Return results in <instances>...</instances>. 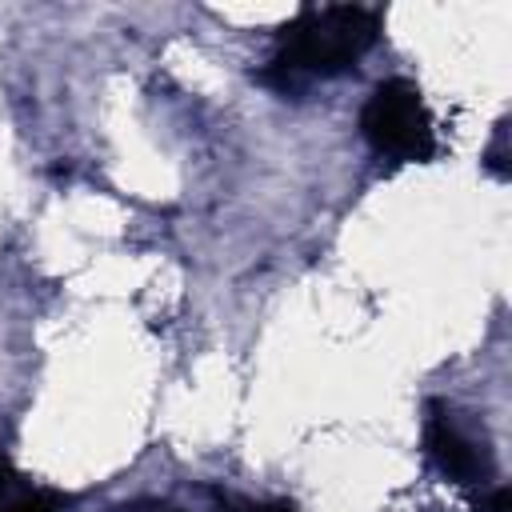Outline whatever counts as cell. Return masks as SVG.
I'll return each instance as SVG.
<instances>
[{
    "label": "cell",
    "mask_w": 512,
    "mask_h": 512,
    "mask_svg": "<svg viewBox=\"0 0 512 512\" xmlns=\"http://www.w3.org/2000/svg\"><path fill=\"white\" fill-rule=\"evenodd\" d=\"M116 512H180V508L164 504V500H132V504H120Z\"/></svg>",
    "instance_id": "5"
},
{
    "label": "cell",
    "mask_w": 512,
    "mask_h": 512,
    "mask_svg": "<svg viewBox=\"0 0 512 512\" xmlns=\"http://www.w3.org/2000/svg\"><path fill=\"white\" fill-rule=\"evenodd\" d=\"M360 132L376 156L424 164L436 156V124L412 80H380L360 108Z\"/></svg>",
    "instance_id": "2"
},
{
    "label": "cell",
    "mask_w": 512,
    "mask_h": 512,
    "mask_svg": "<svg viewBox=\"0 0 512 512\" xmlns=\"http://www.w3.org/2000/svg\"><path fill=\"white\" fill-rule=\"evenodd\" d=\"M380 40V12L360 4H324L300 8L276 32V60L260 72L264 84H276L284 96H300L312 76L352 72Z\"/></svg>",
    "instance_id": "1"
},
{
    "label": "cell",
    "mask_w": 512,
    "mask_h": 512,
    "mask_svg": "<svg viewBox=\"0 0 512 512\" xmlns=\"http://www.w3.org/2000/svg\"><path fill=\"white\" fill-rule=\"evenodd\" d=\"M68 504H72L68 496L52 488H36L28 476H20L0 452V512H64Z\"/></svg>",
    "instance_id": "4"
},
{
    "label": "cell",
    "mask_w": 512,
    "mask_h": 512,
    "mask_svg": "<svg viewBox=\"0 0 512 512\" xmlns=\"http://www.w3.org/2000/svg\"><path fill=\"white\" fill-rule=\"evenodd\" d=\"M244 512H296V508L284 504V500H268V504H252V508H244Z\"/></svg>",
    "instance_id": "6"
},
{
    "label": "cell",
    "mask_w": 512,
    "mask_h": 512,
    "mask_svg": "<svg viewBox=\"0 0 512 512\" xmlns=\"http://www.w3.org/2000/svg\"><path fill=\"white\" fill-rule=\"evenodd\" d=\"M424 444H428L432 464H436L448 480H456V484H476V480H484V476L492 472L488 452H484V448H476V440H472V436H464V432H460V424H456L448 412H440V408H432V420H428Z\"/></svg>",
    "instance_id": "3"
}]
</instances>
